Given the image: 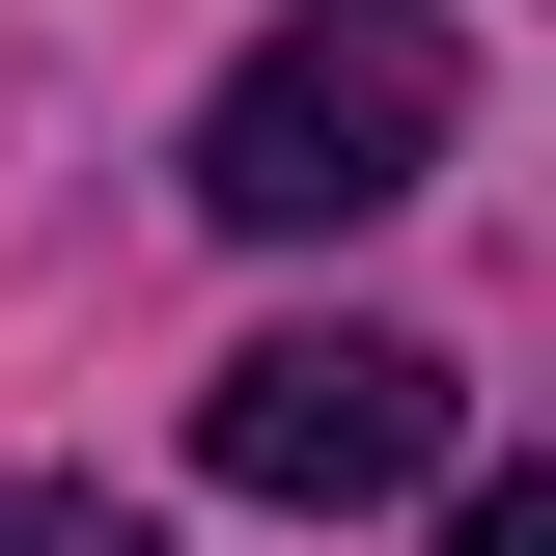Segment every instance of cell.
I'll use <instances>...</instances> for the list:
<instances>
[{
    "label": "cell",
    "instance_id": "obj_1",
    "mask_svg": "<svg viewBox=\"0 0 556 556\" xmlns=\"http://www.w3.org/2000/svg\"><path fill=\"white\" fill-rule=\"evenodd\" d=\"M417 167H445V28H417V0H306V28L195 112V195L278 223V251H306V223H390Z\"/></svg>",
    "mask_w": 556,
    "mask_h": 556
},
{
    "label": "cell",
    "instance_id": "obj_2",
    "mask_svg": "<svg viewBox=\"0 0 556 556\" xmlns=\"http://www.w3.org/2000/svg\"><path fill=\"white\" fill-rule=\"evenodd\" d=\"M445 445H473V390H445L417 334H251L195 390V473L223 501H417Z\"/></svg>",
    "mask_w": 556,
    "mask_h": 556
},
{
    "label": "cell",
    "instance_id": "obj_3",
    "mask_svg": "<svg viewBox=\"0 0 556 556\" xmlns=\"http://www.w3.org/2000/svg\"><path fill=\"white\" fill-rule=\"evenodd\" d=\"M445 556H556V473H445Z\"/></svg>",
    "mask_w": 556,
    "mask_h": 556
},
{
    "label": "cell",
    "instance_id": "obj_4",
    "mask_svg": "<svg viewBox=\"0 0 556 556\" xmlns=\"http://www.w3.org/2000/svg\"><path fill=\"white\" fill-rule=\"evenodd\" d=\"M0 556H139V529H112V501L56 473V501H0Z\"/></svg>",
    "mask_w": 556,
    "mask_h": 556
}]
</instances>
